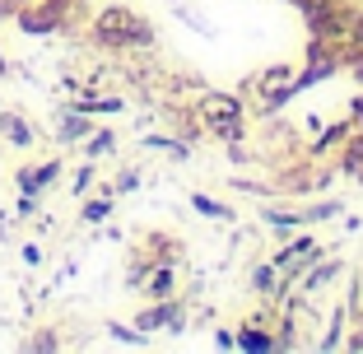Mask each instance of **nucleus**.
Instances as JSON below:
<instances>
[{"label": "nucleus", "mask_w": 363, "mask_h": 354, "mask_svg": "<svg viewBox=\"0 0 363 354\" xmlns=\"http://www.w3.org/2000/svg\"><path fill=\"white\" fill-rule=\"evenodd\" d=\"M205 121L224 140H238V131H242V112H238L233 98H205Z\"/></svg>", "instance_id": "f257e3e1"}, {"label": "nucleus", "mask_w": 363, "mask_h": 354, "mask_svg": "<svg viewBox=\"0 0 363 354\" xmlns=\"http://www.w3.org/2000/svg\"><path fill=\"white\" fill-rule=\"evenodd\" d=\"M98 33L107 43H130V38H145L150 28H140V19L126 10H107V14H98Z\"/></svg>", "instance_id": "f03ea898"}, {"label": "nucleus", "mask_w": 363, "mask_h": 354, "mask_svg": "<svg viewBox=\"0 0 363 354\" xmlns=\"http://www.w3.org/2000/svg\"><path fill=\"white\" fill-rule=\"evenodd\" d=\"M294 89H298V79H294V70H289V65H275V75L261 79V94H266L270 103H279V98L294 94Z\"/></svg>", "instance_id": "7ed1b4c3"}, {"label": "nucleus", "mask_w": 363, "mask_h": 354, "mask_svg": "<svg viewBox=\"0 0 363 354\" xmlns=\"http://www.w3.org/2000/svg\"><path fill=\"white\" fill-rule=\"evenodd\" d=\"M61 19H65V5L56 0V5H43V10L23 14V28H28V33H52V28H56Z\"/></svg>", "instance_id": "20e7f679"}, {"label": "nucleus", "mask_w": 363, "mask_h": 354, "mask_svg": "<svg viewBox=\"0 0 363 354\" xmlns=\"http://www.w3.org/2000/svg\"><path fill=\"white\" fill-rule=\"evenodd\" d=\"M0 131H5L14 145H28V140H33V135H28V126H23L19 117H10V112H0Z\"/></svg>", "instance_id": "39448f33"}, {"label": "nucleus", "mask_w": 363, "mask_h": 354, "mask_svg": "<svg viewBox=\"0 0 363 354\" xmlns=\"http://www.w3.org/2000/svg\"><path fill=\"white\" fill-rule=\"evenodd\" d=\"M159 322H177V308H159V312H150V317H140V326L150 331V326H159Z\"/></svg>", "instance_id": "423d86ee"}, {"label": "nucleus", "mask_w": 363, "mask_h": 354, "mask_svg": "<svg viewBox=\"0 0 363 354\" xmlns=\"http://www.w3.org/2000/svg\"><path fill=\"white\" fill-rule=\"evenodd\" d=\"M196 210H201V215H219V219H228V210H224V205H214L210 196H196Z\"/></svg>", "instance_id": "0eeeda50"}, {"label": "nucleus", "mask_w": 363, "mask_h": 354, "mask_svg": "<svg viewBox=\"0 0 363 354\" xmlns=\"http://www.w3.org/2000/svg\"><path fill=\"white\" fill-rule=\"evenodd\" d=\"M242 345H247V350H270V336H257V331H247V336H242Z\"/></svg>", "instance_id": "6e6552de"}, {"label": "nucleus", "mask_w": 363, "mask_h": 354, "mask_svg": "<svg viewBox=\"0 0 363 354\" xmlns=\"http://www.w3.org/2000/svg\"><path fill=\"white\" fill-rule=\"evenodd\" d=\"M107 331L117 336V341H126V345H140V336H135V331H126V326H107Z\"/></svg>", "instance_id": "1a4fd4ad"}, {"label": "nucleus", "mask_w": 363, "mask_h": 354, "mask_svg": "<svg viewBox=\"0 0 363 354\" xmlns=\"http://www.w3.org/2000/svg\"><path fill=\"white\" fill-rule=\"evenodd\" d=\"M94 154H103V150H112V135H94V145H89Z\"/></svg>", "instance_id": "9d476101"}, {"label": "nucleus", "mask_w": 363, "mask_h": 354, "mask_svg": "<svg viewBox=\"0 0 363 354\" xmlns=\"http://www.w3.org/2000/svg\"><path fill=\"white\" fill-rule=\"evenodd\" d=\"M354 121H359V126H363V103H354Z\"/></svg>", "instance_id": "9b49d317"}, {"label": "nucleus", "mask_w": 363, "mask_h": 354, "mask_svg": "<svg viewBox=\"0 0 363 354\" xmlns=\"http://www.w3.org/2000/svg\"><path fill=\"white\" fill-rule=\"evenodd\" d=\"M0 70H5V56H0Z\"/></svg>", "instance_id": "f8f14e48"}]
</instances>
